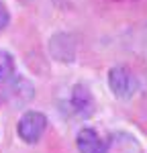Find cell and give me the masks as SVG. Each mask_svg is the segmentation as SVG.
<instances>
[{
	"label": "cell",
	"mask_w": 147,
	"mask_h": 153,
	"mask_svg": "<svg viewBox=\"0 0 147 153\" xmlns=\"http://www.w3.org/2000/svg\"><path fill=\"white\" fill-rule=\"evenodd\" d=\"M49 53L59 63H72L76 59V41L68 33H55L49 39Z\"/></svg>",
	"instance_id": "4"
},
{
	"label": "cell",
	"mask_w": 147,
	"mask_h": 153,
	"mask_svg": "<svg viewBox=\"0 0 147 153\" xmlns=\"http://www.w3.org/2000/svg\"><path fill=\"white\" fill-rule=\"evenodd\" d=\"M106 82L112 96L119 100H129L139 92V80L133 74V70H129L127 65H112L108 70Z\"/></svg>",
	"instance_id": "2"
},
{
	"label": "cell",
	"mask_w": 147,
	"mask_h": 153,
	"mask_svg": "<svg viewBox=\"0 0 147 153\" xmlns=\"http://www.w3.org/2000/svg\"><path fill=\"white\" fill-rule=\"evenodd\" d=\"M45 129H47V117L39 110H27L19 118V125H16V133H19L21 141H24L27 145H33L39 141Z\"/></svg>",
	"instance_id": "3"
},
{
	"label": "cell",
	"mask_w": 147,
	"mask_h": 153,
	"mask_svg": "<svg viewBox=\"0 0 147 153\" xmlns=\"http://www.w3.org/2000/svg\"><path fill=\"white\" fill-rule=\"evenodd\" d=\"M8 25H10V12L6 8L4 0H0V31H4Z\"/></svg>",
	"instance_id": "8"
},
{
	"label": "cell",
	"mask_w": 147,
	"mask_h": 153,
	"mask_svg": "<svg viewBox=\"0 0 147 153\" xmlns=\"http://www.w3.org/2000/svg\"><path fill=\"white\" fill-rule=\"evenodd\" d=\"M12 71H16L14 70V57L6 49H0V80L6 78V76H10Z\"/></svg>",
	"instance_id": "7"
},
{
	"label": "cell",
	"mask_w": 147,
	"mask_h": 153,
	"mask_svg": "<svg viewBox=\"0 0 147 153\" xmlns=\"http://www.w3.org/2000/svg\"><path fill=\"white\" fill-rule=\"evenodd\" d=\"M70 108L78 117H90L94 112V98L92 92L86 88L84 84H76L70 92Z\"/></svg>",
	"instance_id": "6"
},
{
	"label": "cell",
	"mask_w": 147,
	"mask_h": 153,
	"mask_svg": "<svg viewBox=\"0 0 147 153\" xmlns=\"http://www.w3.org/2000/svg\"><path fill=\"white\" fill-rule=\"evenodd\" d=\"M33 96H35V86L23 74L12 71L10 76L0 80V104L8 108H21L29 104Z\"/></svg>",
	"instance_id": "1"
},
{
	"label": "cell",
	"mask_w": 147,
	"mask_h": 153,
	"mask_svg": "<svg viewBox=\"0 0 147 153\" xmlns=\"http://www.w3.org/2000/svg\"><path fill=\"white\" fill-rule=\"evenodd\" d=\"M76 147H78V153H108V143L90 127L78 131Z\"/></svg>",
	"instance_id": "5"
}]
</instances>
